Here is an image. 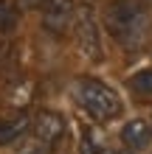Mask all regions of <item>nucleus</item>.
I'll use <instances>...</instances> for the list:
<instances>
[{
    "instance_id": "1",
    "label": "nucleus",
    "mask_w": 152,
    "mask_h": 154,
    "mask_svg": "<svg viewBox=\"0 0 152 154\" xmlns=\"http://www.w3.org/2000/svg\"><path fill=\"white\" fill-rule=\"evenodd\" d=\"M104 23H107L110 37L118 42L124 51H138L141 45L147 42L149 25H152L149 11L138 0H113V3L107 6Z\"/></svg>"
},
{
    "instance_id": "2",
    "label": "nucleus",
    "mask_w": 152,
    "mask_h": 154,
    "mask_svg": "<svg viewBox=\"0 0 152 154\" xmlns=\"http://www.w3.org/2000/svg\"><path fill=\"white\" fill-rule=\"evenodd\" d=\"M73 98L79 101V106H82L93 121H102V123L115 121V118H121V112H124V104H121L118 93H115L113 87H107L104 81L93 79V76H82L76 81Z\"/></svg>"
},
{
    "instance_id": "3",
    "label": "nucleus",
    "mask_w": 152,
    "mask_h": 154,
    "mask_svg": "<svg viewBox=\"0 0 152 154\" xmlns=\"http://www.w3.org/2000/svg\"><path fill=\"white\" fill-rule=\"evenodd\" d=\"M73 37L76 45L82 51L85 59L90 62H102L104 59V42H102V28H99V20H96L93 8H79L76 11V23H73Z\"/></svg>"
},
{
    "instance_id": "4",
    "label": "nucleus",
    "mask_w": 152,
    "mask_h": 154,
    "mask_svg": "<svg viewBox=\"0 0 152 154\" xmlns=\"http://www.w3.org/2000/svg\"><path fill=\"white\" fill-rule=\"evenodd\" d=\"M76 0H45L40 8L42 25L51 34H65L70 25L76 23Z\"/></svg>"
},
{
    "instance_id": "5",
    "label": "nucleus",
    "mask_w": 152,
    "mask_h": 154,
    "mask_svg": "<svg viewBox=\"0 0 152 154\" xmlns=\"http://www.w3.org/2000/svg\"><path fill=\"white\" fill-rule=\"evenodd\" d=\"M65 132H68L65 118L53 109H42L34 118V137H37V143H42V149H53L65 137Z\"/></svg>"
},
{
    "instance_id": "6",
    "label": "nucleus",
    "mask_w": 152,
    "mask_h": 154,
    "mask_svg": "<svg viewBox=\"0 0 152 154\" xmlns=\"http://www.w3.org/2000/svg\"><path fill=\"white\" fill-rule=\"evenodd\" d=\"M121 143L130 151H141L152 143V123L144 118H132L121 126Z\"/></svg>"
},
{
    "instance_id": "7",
    "label": "nucleus",
    "mask_w": 152,
    "mask_h": 154,
    "mask_svg": "<svg viewBox=\"0 0 152 154\" xmlns=\"http://www.w3.org/2000/svg\"><path fill=\"white\" fill-rule=\"evenodd\" d=\"M34 132V121L28 115H14L0 121V146H17Z\"/></svg>"
},
{
    "instance_id": "8",
    "label": "nucleus",
    "mask_w": 152,
    "mask_h": 154,
    "mask_svg": "<svg viewBox=\"0 0 152 154\" xmlns=\"http://www.w3.org/2000/svg\"><path fill=\"white\" fill-rule=\"evenodd\" d=\"M20 23V6L11 0H0V34H11Z\"/></svg>"
},
{
    "instance_id": "9",
    "label": "nucleus",
    "mask_w": 152,
    "mask_h": 154,
    "mask_svg": "<svg viewBox=\"0 0 152 154\" xmlns=\"http://www.w3.org/2000/svg\"><path fill=\"white\" fill-rule=\"evenodd\" d=\"M130 90L141 98H152V67H144L130 76Z\"/></svg>"
},
{
    "instance_id": "10",
    "label": "nucleus",
    "mask_w": 152,
    "mask_h": 154,
    "mask_svg": "<svg viewBox=\"0 0 152 154\" xmlns=\"http://www.w3.org/2000/svg\"><path fill=\"white\" fill-rule=\"evenodd\" d=\"M79 154H104V137H99L93 129H85L79 140Z\"/></svg>"
},
{
    "instance_id": "11",
    "label": "nucleus",
    "mask_w": 152,
    "mask_h": 154,
    "mask_svg": "<svg viewBox=\"0 0 152 154\" xmlns=\"http://www.w3.org/2000/svg\"><path fill=\"white\" fill-rule=\"evenodd\" d=\"M42 3H45V0H20L17 6H20V11H23V8H42Z\"/></svg>"
},
{
    "instance_id": "12",
    "label": "nucleus",
    "mask_w": 152,
    "mask_h": 154,
    "mask_svg": "<svg viewBox=\"0 0 152 154\" xmlns=\"http://www.w3.org/2000/svg\"><path fill=\"white\" fill-rule=\"evenodd\" d=\"M110 154H130V151H110Z\"/></svg>"
},
{
    "instance_id": "13",
    "label": "nucleus",
    "mask_w": 152,
    "mask_h": 154,
    "mask_svg": "<svg viewBox=\"0 0 152 154\" xmlns=\"http://www.w3.org/2000/svg\"><path fill=\"white\" fill-rule=\"evenodd\" d=\"M25 154H37V151H25Z\"/></svg>"
},
{
    "instance_id": "14",
    "label": "nucleus",
    "mask_w": 152,
    "mask_h": 154,
    "mask_svg": "<svg viewBox=\"0 0 152 154\" xmlns=\"http://www.w3.org/2000/svg\"><path fill=\"white\" fill-rule=\"evenodd\" d=\"M147 3H149V6H152V0H147Z\"/></svg>"
}]
</instances>
